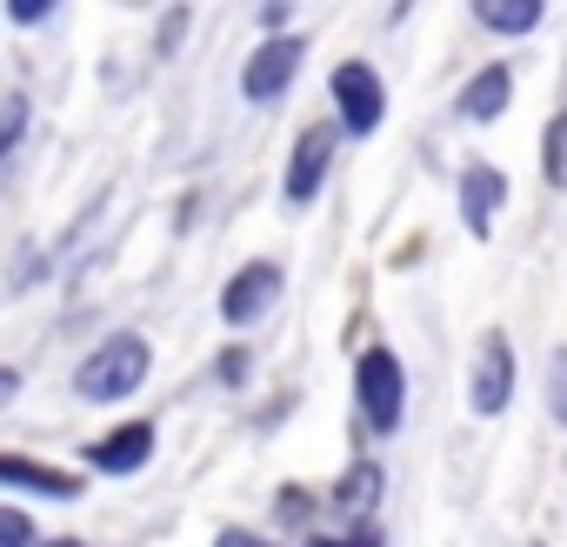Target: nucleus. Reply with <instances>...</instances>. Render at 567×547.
I'll return each mask as SVG.
<instances>
[{
    "label": "nucleus",
    "mask_w": 567,
    "mask_h": 547,
    "mask_svg": "<svg viewBox=\"0 0 567 547\" xmlns=\"http://www.w3.org/2000/svg\"><path fill=\"white\" fill-rule=\"evenodd\" d=\"M147 374H154V348H147L134 328H121V334H107V341L74 368V394H81V401H127Z\"/></svg>",
    "instance_id": "1"
},
{
    "label": "nucleus",
    "mask_w": 567,
    "mask_h": 547,
    "mask_svg": "<svg viewBox=\"0 0 567 547\" xmlns=\"http://www.w3.org/2000/svg\"><path fill=\"white\" fill-rule=\"evenodd\" d=\"M354 401H361V421L374 434H394L401 427V414H408V374H401V361L388 348H368L354 361Z\"/></svg>",
    "instance_id": "2"
},
{
    "label": "nucleus",
    "mask_w": 567,
    "mask_h": 547,
    "mask_svg": "<svg viewBox=\"0 0 567 547\" xmlns=\"http://www.w3.org/2000/svg\"><path fill=\"white\" fill-rule=\"evenodd\" d=\"M328 87H334V127H341V134L368 141V134L388 121V87H381V74H374L368 61H341Z\"/></svg>",
    "instance_id": "3"
},
{
    "label": "nucleus",
    "mask_w": 567,
    "mask_h": 547,
    "mask_svg": "<svg viewBox=\"0 0 567 547\" xmlns=\"http://www.w3.org/2000/svg\"><path fill=\"white\" fill-rule=\"evenodd\" d=\"M301 61H308V41H301V34H274V41H260V54H247V68H240V94L267 107L274 94H288V81L301 74Z\"/></svg>",
    "instance_id": "4"
},
{
    "label": "nucleus",
    "mask_w": 567,
    "mask_h": 547,
    "mask_svg": "<svg viewBox=\"0 0 567 547\" xmlns=\"http://www.w3.org/2000/svg\"><path fill=\"white\" fill-rule=\"evenodd\" d=\"M334 147H341V127H334V121H315V127H301V141H295V161H288V180H280L288 207H308V200L321 194V180H328V167H334Z\"/></svg>",
    "instance_id": "5"
},
{
    "label": "nucleus",
    "mask_w": 567,
    "mask_h": 547,
    "mask_svg": "<svg viewBox=\"0 0 567 547\" xmlns=\"http://www.w3.org/2000/svg\"><path fill=\"white\" fill-rule=\"evenodd\" d=\"M280 288H288V274H280V260H247L234 281L220 288V321H234V328H247V321H260L274 301H280Z\"/></svg>",
    "instance_id": "6"
},
{
    "label": "nucleus",
    "mask_w": 567,
    "mask_h": 547,
    "mask_svg": "<svg viewBox=\"0 0 567 547\" xmlns=\"http://www.w3.org/2000/svg\"><path fill=\"white\" fill-rule=\"evenodd\" d=\"M467 401H474V414H501V407L514 401V348H507V334H501V328H494V334H481Z\"/></svg>",
    "instance_id": "7"
},
{
    "label": "nucleus",
    "mask_w": 567,
    "mask_h": 547,
    "mask_svg": "<svg viewBox=\"0 0 567 547\" xmlns=\"http://www.w3.org/2000/svg\"><path fill=\"white\" fill-rule=\"evenodd\" d=\"M147 461H154V421H127V427H114L87 447L94 474H141Z\"/></svg>",
    "instance_id": "8"
},
{
    "label": "nucleus",
    "mask_w": 567,
    "mask_h": 547,
    "mask_svg": "<svg viewBox=\"0 0 567 547\" xmlns=\"http://www.w3.org/2000/svg\"><path fill=\"white\" fill-rule=\"evenodd\" d=\"M0 487H21V494H41V500H81V474L68 467H48L34 454H0Z\"/></svg>",
    "instance_id": "9"
},
{
    "label": "nucleus",
    "mask_w": 567,
    "mask_h": 547,
    "mask_svg": "<svg viewBox=\"0 0 567 547\" xmlns=\"http://www.w3.org/2000/svg\"><path fill=\"white\" fill-rule=\"evenodd\" d=\"M501 200H507V174H501V167H487V161H474V167L461 174V220H467V234H474V240H487V234H494Z\"/></svg>",
    "instance_id": "10"
},
{
    "label": "nucleus",
    "mask_w": 567,
    "mask_h": 547,
    "mask_svg": "<svg viewBox=\"0 0 567 547\" xmlns=\"http://www.w3.org/2000/svg\"><path fill=\"white\" fill-rule=\"evenodd\" d=\"M507 94H514V74L494 61V68H481V74L461 87L454 114H461V121H501V114H507Z\"/></svg>",
    "instance_id": "11"
},
{
    "label": "nucleus",
    "mask_w": 567,
    "mask_h": 547,
    "mask_svg": "<svg viewBox=\"0 0 567 547\" xmlns=\"http://www.w3.org/2000/svg\"><path fill=\"white\" fill-rule=\"evenodd\" d=\"M328 500H334L341 514H354V520L368 527V507L381 500V467H374V461H354V467H348V474L334 481V494H328Z\"/></svg>",
    "instance_id": "12"
},
{
    "label": "nucleus",
    "mask_w": 567,
    "mask_h": 547,
    "mask_svg": "<svg viewBox=\"0 0 567 547\" xmlns=\"http://www.w3.org/2000/svg\"><path fill=\"white\" fill-rule=\"evenodd\" d=\"M474 21L487 34H527L540 28V0H474Z\"/></svg>",
    "instance_id": "13"
},
{
    "label": "nucleus",
    "mask_w": 567,
    "mask_h": 547,
    "mask_svg": "<svg viewBox=\"0 0 567 547\" xmlns=\"http://www.w3.org/2000/svg\"><path fill=\"white\" fill-rule=\"evenodd\" d=\"M540 174L554 180V187H567V107L547 121V134H540Z\"/></svg>",
    "instance_id": "14"
},
{
    "label": "nucleus",
    "mask_w": 567,
    "mask_h": 547,
    "mask_svg": "<svg viewBox=\"0 0 567 547\" xmlns=\"http://www.w3.org/2000/svg\"><path fill=\"white\" fill-rule=\"evenodd\" d=\"M0 547H41V527H34V514H21V507H0Z\"/></svg>",
    "instance_id": "15"
},
{
    "label": "nucleus",
    "mask_w": 567,
    "mask_h": 547,
    "mask_svg": "<svg viewBox=\"0 0 567 547\" xmlns=\"http://www.w3.org/2000/svg\"><path fill=\"white\" fill-rule=\"evenodd\" d=\"M547 414L567 427V348H554V361H547Z\"/></svg>",
    "instance_id": "16"
},
{
    "label": "nucleus",
    "mask_w": 567,
    "mask_h": 547,
    "mask_svg": "<svg viewBox=\"0 0 567 547\" xmlns=\"http://www.w3.org/2000/svg\"><path fill=\"white\" fill-rule=\"evenodd\" d=\"M21 127H28V101H21V94H14V101H8V107H0V161H8V147H14V141H21Z\"/></svg>",
    "instance_id": "17"
},
{
    "label": "nucleus",
    "mask_w": 567,
    "mask_h": 547,
    "mask_svg": "<svg viewBox=\"0 0 567 547\" xmlns=\"http://www.w3.org/2000/svg\"><path fill=\"white\" fill-rule=\"evenodd\" d=\"M247 368H254V361H247V348H227V354L214 361V374H220L227 388H240V381H247Z\"/></svg>",
    "instance_id": "18"
},
{
    "label": "nucleus",
    "mask_w": 567,
    "mask_h": 547,
    "mask_svg": "<svg viewBox=\"0 0 567 547\" xmlns=\"http://www.w3.org/2000/svg\"><path fill=\"white\" fill-rule=\"evenodd\" d=\"M181 34H187V8H174V14L161 21V54H174V48H181Z\"/></svg>",
    "instance_id": "19"
},
{
    "label": "nucleus",
    "mask_w": 567,
    "mask_h": 547,
    "mask_svg": "<svg viewBox=\"0 0 567 547\" xmlns=\"http://www.w3.org/2000/svg\"><path fill=\"white\" fill-rule=\"evenodd\" d=\"M214 547H274V540H260V534H247V527H220Z\"/></svg>",
    "instance_id": "20"
},
{
    "label": "nucleus",
    "mask_w": 567,
    "mask_h": 547,
    "mask_svg": "<svg viewBox=\"0 0 567 547\" xmlns=\"http://www.w3.org/2000/svg\"><path fill=\"white\" fill-rule=\"evenodd\" d=\"M8 14H14L21 28H34V21H48L54 8H48V0H14V8H8Z\"/></svg>",
    "instance_id": "21"
},
{
    "label": "nucleus",
    "mask_w": 567,
    "mask_h": 547,
    "mask_svg": "<svg viewBox=\"0 0 567 547\" xmlns=\"http://www.w3.org/2000/svg\"><path fill=\"white\" fill-rule=\"evenodd\" d=\"M288 14H295V8H288V0H274V8H260V28H267V41H274L280 28H288Z\"/></svg>",
    "instance_id": "22"
},
{
    "label": "nucleus",
    "mask_w": 567,
    "mask_h": 547,
    "mask_svg": "<svg viewBox=\"0 0 567 547\" xmlns=\"http://www.w3.org/2000/svg\"><path fill=\"white\" fill-rule=\"evenodd\" d=\"M14 394H21V374H14V368H0V414H8Z\"/></svg>",
    "instance_id": "23"
},
{
    "label": "nucleus",
    "mask_w": 567,
    "mask_h": 547,
    "mask_svg": "<svg viewBox=\"0 0 567 547\" xmlns=\"http://www.w3.org/2000/svg\"><path fill=\"white\" fill-rule=\"evenodd\" d=\"M41 547H87V540H74V534H48Z\"/></svg>",
    "instance_id": "24"
},
{
    "label": "nucleus",
    "mask_w": 567,
    "mask_h": 547,
    "mask_svg": "<svg viewBox=\"0 0 567 547\" xmlns=\"http://www.w3.org/2000/svg\"><path fill=\"white\" fill-rule=\"evenodd\" d=\"M315 547H328V540H315Z\"/></svg>",
    "instance_id": "25"
}]
</instances>
